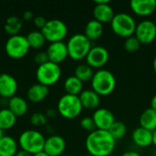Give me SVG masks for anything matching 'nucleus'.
I'll use <instances>...</instances> for the list:
<instances>
[{"label": "nucleus", "instance_id": "obj_1", "mask_svg": "<svg viewBox=\"0 0 156 156\" xmlns=\"http://www.w3.org/2000/svg\"><path fill=\"white\" fill-rule=\"evenodd\" d=\"M116 141L108 131L96 129L85 140V147L90 156H109L115 149Z\"/></svg>", "mask_w": 156, "mask_h": 156}, {"label": "nucleus", "instance_id": "obj_2", "mask_svg": "<svg viewBox=\"0 0 156 156\" xmlns=\"http://www.w3.org/2000/svg\"><path fill=\"white\" fill-rule=\"evenodd\" d=\"M92 90L100 96H108L116 87V79L112 71L101 69L94 72L90 80Z\"/></svg>", "mask_w": 156, "mask_h": 156}, {"label": "nucleus", "instance_id": "obj_3", "mask_svg": "<svg viewBox=\"0 0 156 156\" xmlns=\"http://www.w3.org/2000/svg\"><path fill=\"white\" fill-rule=\"evenodd\" d=\"M46 138L40 132L37 130H26L18 137V146L21 150L35 154L44 150Z\"/></svg>", "mask_w": 156, "mask_h": 156}, {"label": "nucleus", "instance_id": "obj_4", "mask_svg": "<svg viewBox=\"0 0 156 156\" xmlns=\"http://www.w3.org/2000/svg\"><path fill=\"white\" fill-rule=\"evenodd\" d=\"M66 44L69 57L73 60H81L86 58L89 51L92 48L91 41L82 33L72 35Z\"/></svg>", "mask_w": 156, "mask_h": 156}, {"label": "nucleus", "instance_id": "obj_5", "mask_svg": "<svg viewBox=\"0 0 156 156\" xmlns=\"http://www.w3.org/2000/svg\"><path fill=\"white\" fill-rule=\"evenodd\" d=\"M136 26L137 24L134 17L124 12L115 14L111 22V27L113 33L123 38L133 36Z\"/></svg>", "mask_w": 156, "mask_h": 156}, {"label": "nucleus", "instance_id": "obj_6", "mask_svg": "<svg viewBox=\"0 0 156 156\" xmlns=\"http://www.w3.org/2000/svg\"><path fill=\"white\" fill-rule=\"evenodd\" d=\"M83 110L79 96L64 94L61 96L57 104L58 112L65 119H75Z\"/></svg>", "mask_w": 156, "mask_h": 156}, {"label": "nucleus", "instance_id": "obj_7", "mask_svg": "<svg viewBox=\"0 0 156 156\" xmlns=\"http://www.w3.org/2000/svg\"><path fill=\"white\" fill-rule=\"evenodd\" d=\"M61 77V68L58 64L48 61L37 66L36 70V78L38 83L49 88L56 84Z\"/></svg>", "mask_w": 156, "mask_h": 156}, {"label": "nucleus", "instance_id": "obj_8", "mask_svg": "<svg viewBox=\"0 0 156 156\" xmlns=\"http://www.w3.org/2000/svg\"><path fill=\"white\" fill-rule=\"evenodd\" d=\"M29 44L26 36L15 35L10 36L5 44V50L6 55L14 59H20L24 58L29 51Z\"/></svg>", "mask_w": 156, "mask_h": 156}, {"label": "nucleus", "instance_id": "obj_9", "mask_svg": "<svg viewBox=\"0 0 156 156\" xmlns=\"http://www.w3.org/2000/svg\"><path fill=\"white\" fill-rule=\"evenodd\" d=\"M40 31L47 41L54 43L63 41L68 34V27L62 20L54 18L48 20L45 27Z\"/></svg>", "mask_w": 156, "mask_h": 156}, {"label": "nucleus", "instance_id": "obj_10", "mask_svg": "<svg viewBox=\"0 0 156 156\" xmlns=\"http://www.w3.org/2000/svg\"><path fill=\"white\" fill-rule=\"evenodd\" d=\"M134 36L142 45H149L156 40V24L149 19H144L137 24Z\"/></svg>", "mask_w": 156, "mask_h": 156}, {"label": "nucleus", "instance_id": "obj_11", "mask_svg": "<svg viewBox=\"0 0 156 156\" xmlns=\"http://www.w3.org/2000/svg\"><path fill=\"white\" fill-rule=\"evenodd\" d=\"M110 58L109 51L102 46H94L89 51L86 57V63L92 69H101L105 66Z\"/></svg>", "mask_w": 156, "mask_h": 156}, {"label": "nucleus", "instance_id": "obj_12", "mask_svg": "<svg viewBox=\"0 0 156 156\" xmlns=\"http://www.w3.org/2000/svg\"><path fill=\"white\" fill-rule=\"evenodd\" d=\"M96 129L102 131H109L115 122V117L112 111L106 108H98L92 114Z\"/></svg>", "mask_w": 156, "mask_h": 156}, {"label": "nucleus", "instance_id": "obj_13", "mask_svg": "<svg viewBox=\"0 0 156 156\" xmlns=\"http://www.w3.org/2000/svg\"><path fill=\"white\" fill-rule=\"evenodd\" d=\"M95 6L93 8L94 19L101 22V24L111 23L113 16L114 11L110 5L109 0H95Z\"/></svg>", "mask_w": 156, "mask_h": 156}, {"label": "nucleus", "instance_id": "obj_14", "mask_svg": "<svg viewBox=\"0 0 156 156\" xmlns=\"http://www.w3.org/2000/svg\"><path fill=\"white\" fill-rule=\"evenodd\" d=\"M46 52L48 58V61L58 65L66 60V58L69 57L67 44L63 41L50 43Z\"/></svg>", "mask_w": 156, "mask_h": 156}, {"label": "nucleus", "instance_id": "obj_15", "mask_svg": "<svg viewBox=\"0 0 156 156\" xmlns=\"http://www.w3.org/2000/svg\"><path fill=\"white\" fill-rule=\"evenodd\" d=\"M18 84L15 77L9 73H0V97L9 100L17 91Z\"/></svg>", "mask_w": 156, "mask_h": 156}, {"label": "nucleus", "instance_id": "obj_16", "mask_svg": "<svg viewBox=\"0 0 156 156\" xmlns=\"http://www.w3.org/2000/svg\"><path fill=\"white\" fill-rule=\"evenodd\" d=\"M66 149V141L60 135H51L46 138L44 152L49 156H61Z\"/></svg>", "mask_w": 156, "mask_h": 156}, {"label": "nucleus", "instance_id": "obj_17", "mask_svg": "<svg viewBox=\"0 0 156 156\" xmlns=\"http://www.w3.org/2000/svg\"><path fill=\"white\" fill-rule=\"evenodd\" d=\"M130 7L135 15L148 16L155 12L156 0H132Z\"/></svg>", "mask_w": 156, "mask_h": 156}, {"label": "nucleus", "instance_id": "obj_18", "mask_svg": "<svg viewBox=\"0 0 156 156\" xmlns=\"http://www.w3.org/2000/svg\"><path fill=\"white\" fill-rule=\"evenodd\" d=\"M132 140L137 146L146 148L154 143V132L146 130L143 127L136 128L132 133Z\"/></svg>", "mask_w": 156, "mask_h": 156}, {"label": "nucleus", "instance_id": "obj_19", "mask_svg": "<svg viewBox=\"0 0 156 156\" xmlns=\"http://www.w3.org/2000/svg\"><path fill=\"white\" fill-rule=\"evenodd\" d=\"M79 98L83 109L87 110H97L101 102V96L92 89L83 90V91L79 95Z\"/></svg>", "mask_w": 156, "mask_h": 156}, {"label": "nucleus", "instance_id": "obj_20", "mask_svg": "<svg viewBox=\"0 0 156 156\" xmlns=\"http://www.w3.org/2000/svg\"><path fill=\"white\" fill-rule=\"evenodd\" d=\"M49 93V88L40 83H35L31 85L27 92V97L29 101L38 103L44 101Z\"/></svg>", "mask_w": 156, "mask_h": 156}, {"label": "nucleus", "instance_id": "obj_21", "mask_svg": "<svg viewBox=\"0 0 156 156\" xmlns=\"http://www.w3.org/2000/svg\"><path fill=\"white\" fill-rule=\"evenodd\" d=\"M7 109L10 110L16 117H21L27 113L28 110V104L24 98L15 95L8 100Z\"/></svg>", "mask_w": 156, "mask_h": 156}, {"label": "nucleus", "instance_id": "obj_22", "mask_svg": "<svg viewBox=\"0 0 156 156\" xmlns=\"http://www.w3.org/2000/svg\"><path fill=\"white\" fill-rule=\"evenodd\" d=\"M18 143L9 135H4L0 140V156H15L18 152Z\"/></svg>", "mask_w": 156, "mask_h": 156}, {"label": "nucleus", "instance_id": "obj_23", "mask_svg": "<svg viewBox=\"0 0 156 156\" xmlns=\"http://www.w3.org/2000/svg\"><path fill=\"white\" fill-rule=\"evenodd\" d=\"M140 127H143L151 132L156 130V111L150 108L145 109L139 118Z\"/></svg>", "mask_w": 156, "mask_h": 156}, {"label": "nucleus", "instance_id": "obj_24", "mask_svg": "<svg viewBox=\"0 0 156 156\" xmlns=\"http://www.w3.org/2000/svg\"><path fill=\"white\" fill-rule=\"evenodd\" d=\"M83 34L90 41L97 40L103 34V24L97 21L96 19H91L86 24Z\"/></svg>", "mask_w": 156, "mask_h": 156}, {"label": "nucleus", "instance_id": "obj_25", "mask_svg": "<svg viewBox=\"0 0 156 156\" xmlns=\"http://www.w3.org/2000/svg\"><path fill=\"white\" fill-rule=\"evenodd\" d=\"M64 90L67 94L79 96L83 91V82L74 75L69 76L64 81Z\"/></svg>", "mask_w": 156, "mask_h": 156}, {"label": "nucleus", "instance_id": "obj_26", "mask_svg": "<svg viewBox=\"0 0 156 156\" xmlns=\"http://www.w3.org/2000/svg\"><path fill=\"white\" fill-rule=\"evenodd\" d=\"M16 116L7 108L0 110V129L2 131L9 130L15 126L16 122Z\"/></svg>", "mask_w": 156, "mask_h": 156}, {"label": "nucleus", "instance_id": "obj_27", "mask_svg": "<svg viewBox=\"0 0 156 156\" xmlns=\"http://www.w3.org/2000/svg\"><path fill=\"white\" fill-rule=\"evenodd\" d=\"M23 27V21L17 16H10L6 18L4 29L9 36L18 35L20 29Z\"/></svg>", "mask_w": 156, "mask_h": 156}, {"label": "nucleus", "instance_id": "obj_28", "mask_svg": "<svg viewBox=\"0 0 156 156\" xmlns=\"http://www.w3.org/2000/svg\"><path fill=\"white\" fill-rule=\"evenodd\" d=\"M93 74H94L93 69L90 68L87 63L80 64L74 69V76L78 78L83 83L91 80Z\"/></svg>", "mask_w": 156, "mask_h": 156}, {"label": "nucleus", "instance_id": "obj_29", "mask_svg": "<svg viewBox=\"0 0 156 156\" xmlns=\"http://www.w3.org/2000/svg\"><path fill=\"white\" fill-rule=\"evenodd\" d=\"M26 37L27 39L29 47L36 49L41 48L45 45V42L47 41L40 30H33L29 32L26 36Z\"/></svg>", "mask_w": 156, "mask_h": 156}, {"label": "nucleus", "instance_id": "obj_30", "mask_svg": "<svg viewBox=\"0 0 156 156\" xmlns=\"http://www.w3.org/2000/svg\"><path fill=\"white\" fill-rule=\"evenodd\" d=\"M108 132L115 139V141H117L124 137V135L127 133V126L123 122L115 121V122L112 124V126L110 128Z\"/></svg>", "mask_w": 156, "mask_h": 156}, {"label": "nucleus", "instance_id": "obj_31", "mask_svg": "<svg viewBox=\"0 0 156 156\" xmlns=\"http://www.w3.org/2000/svg\"><path fill=\"white\" fill-rule=\"evenodd\" d=\"M141 42L138 40V38L133 35L132 37H129L125 38L124 43H123V48L125 51L129 53H134L138 51L141 48Z\"/></svg>", "mask_w": 156, "mask_h": 156}, {"label": "nucleus", "instance_id": "obj_32", "mask_svg": "<svg viewBox=\"0 0 156 156\" xmlns=\"http://www.w3.org/2000/svg\"><path fill=\"white\" fill-rule=\"evenodd\" d=\"M30 122L33 126L36 127H40L48 122V117L46 114L41 113V112H35L31 115L30 117Z\"/></svg>", "mask_w": 156, "mask_h": 156}, {"label": "nucleus", "instance_id": "obj_33", "mask_svg": "<svg viewBox=\"0 0 156 156\" xmlns=\"http://www.w3.org/2000/svg\"><path fill=\"white\" fill-rule=\"evenodd\" d=\"M80 126L82 129H84L89 133H91L96 130V126L92 117H89V116L84 117L80 120Z\"/></svg>", "mask_w": 156, "mask_h": 156}, {"label": "nucleus", "instance_id": "obj_34", "mask_svg": "<svg viewBox=\"0 0 156 156\" xmlns=\"http://www.w3.org/2000/svg\"><path fill=\"white\" fill-rule=\"evenodd\" d=\"M34 61L39 66V65H42L46 62L48 61V55H47V52H43V51H40V52H37L35 57H34Z\"/></svg>", "mask_w": 156, "mask_h": 156}, {"label": "nucleus", "instance_id": "obj_35", "mask_svg": "<svg viewBox=\"0 0 156 156\" xmlns=\"http://www.w3.org/2000/svg\"><path fill=\"white\" fill-rule=\"evenodd\" d=\"M47 21H48V20H46V18H45L44 16H35V17L33 18V23H34V25H35L37 28H39L40 30L45 27Z\"/></svg>", "mask_w": 156, "mask_h": 156}, {"label": "nucleus", "instance_id": "obj_36", "mask_svg": "<svg viewBox=\"0 0 156 156\" xmlns=\"http://www.w3.org/2000/svg\"><path fill=\"white\" fill-rule=\"evenodd\" d=\"M22 16H23V19H24V20H27H27H30V19H32V18H34L33 13H32L31 11H29V10L25 11V12L23 13Z\"/></svg>", "mask_w": 156, "mask_h": 156}, {"label": "nucleus", "instance_id": "obj_37", "mask_svg": "<svg viewBox=\"0 0 156 156\" xmlns=\"http://www.w3.org/2000/svg\"><path fill=\"white\" fill-rule=\"evenodd\" d=\"M122 156H142L139 153L134 152V151H127L125 153H123Z\"/></svg>", "mask_w": 156, "mask_h": 156}, {"label": "nucleus", "instance_id": "obj_38", "mask_svg": "<svg viewBox=\"0 0 156 156\" xmlns=\"http://www.w3.org/2000/svg\"><path fill=\"white\" fill-rule=\"evenodd\" d=\"M15 156H33L32 154H28V153H27V152H25V151H23V150H20V151H18L17 153H16V154Z\"/></svg>", "mask_w": 156, "mask_h": 156}, {"label": "nucleus", "instance_id": "obj_39", "mask_svg": "<svg viewBox=\"0 0 156 156\" xmlns=\"http://www.w3.org/2000/svg\"><path fill=\"white\" fill-rule=\"evenodd\" d=\"M55 114H56V112H55V110H53V109H48V111L47 113H46L47 117H51V118L54 117Z\"/></svg>", "mask_w": 156, "mask_h": 156}, {"label": "nucleus", "instance_id": "obj_40", "mask_svg": "<svg viewBox=\"0 0 156 156\" xmlns=\"http://www.w3.org/2000/svg\"><path fill=\"white\" fill-rule=\"evenodd\" d=\"M151 108L156 111V94L151 100Z\"/></svg>", "mask_w": 156, "mask_h": 156}, {"label": "nucleus", "instance_id": "obj_41", "mask_svg": "<svg viewBox=\"0 0 156 156\" xmlns=\"http://www.w3.org/2000/svg\"><path fill=\"white\" fill-rule=\"evenodd\" d=\"M33 156H49L47 153H45L44 151H41V152H39V153H37V154H33Z\"/></svg>", "mask_w": 156, "mask_h": 156}, {"label": "nucleus", "instance_id": "obj_42", "mask_svg": "<svg viewBox=\"0 0 156 156\" xmlns=\"http://www.w3.org/2000/svg\"><path fill=\"white\" fill-rule=\"evenodd\" d=\"M153 69H154V73L156 74V56L154 57V61H153Z\"/></svg>", "mask_w": 156, "mask_h": 156}, {"label": "nucleus", "instance_id": "obj_43", "mask_svg": "<svg viewBox=\"0 0 156 156\" xmlns=\"http://www.w3.org/2000/svg\"><path fill=\"white\" fill-rule=\"evenodd\" d=\"M153 144L156 147V130L154 132V143H153Z\"/></svg>", "mask_w": 156, "mask_h": 156}, {"label": "nucleus", "instance_id": "obj_44", "mask_svg": "<svg viewBox=\"0 0 156 156\" xmlns=\"http://www.w3.org/2000/svg\"><path fill=\"white\" fill-rule=\"evenodd\" d=\"M3 136H4V131H2V130L0 129V140L2 139Z\"/></svg>", "mask_w": 156, "mask_h": 156}, {"label": "nucleus", "instance_id": "obj_45", "mask_svg": "<svg viewBox=\"0 0 156 156\" xmlns=\"http://www.w3.org/2000/svg\"><path fill=\"white\" fill-rule=\"evenodd\" d=\"M155 12H156V9H155Z\"/></svg>", "mask_w": 156, "mask_h": 156}, {"label": "nucleus", "instance_id": "obj_46", "mask_svg": "<svg viewBox=\"0 0 156 156\" xmlns=\"http://www.w3.org/2000/svg\"><path fill=\"white\" fill-rule=\"evenodd\" d=\"M89 156H90V155H89Z\"/></svg>", "mask_w": 156, "mask_h": 156}, {"label": "nucleus", "instance_id": "obj_47", "mask_svg": "<svg viewBox=\"0 0 156 156\" xmlns=\"http://www.w3.org/2000/svg\"><path fill=\"white\" fill-rule=\"evenodd\" d=\"M61 156H63V155H61Z\"/></svg>", "mask_w": 156, "mask_h": 156}]
</instances>
